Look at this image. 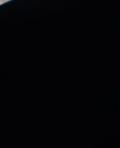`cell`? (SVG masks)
<instances>
[{"label":"cell","mask_w":120,"mask_h":148,"mask_svg":"<svg viewBox=\"0 0 120 148\" xmlns=\"http://www.w3.org/2000/svg\"><path fill=\"white\" fill-rule=\"evenodd\" d=\"M10 1V0H0V2L1 3H4V2H7V1Z\"/></svg>","instance_id":"6da1fadb"}]
</instances>
